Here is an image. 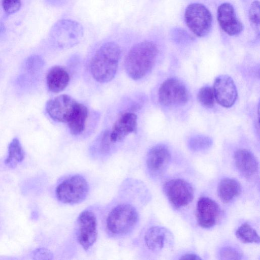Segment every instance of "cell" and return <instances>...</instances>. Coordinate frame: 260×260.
Returning a JSON list of instances; mask_svg holds the SVG:
<instances>
[{"label": "cell", "instance_id": "cell-14", "mask_svg": "<svg viewBox=\"0 0 260 260\" xmlns=\"http://www.w3.org/2000/svg\"><path fill=\"white\" fill-rule=\"evenodd\" d=\"M217 20L222 30L231 36H237L243 30V24L237 17L233 6L229 3L218 7Z\"/></svg>", "mask_w": 260, "mask_h": 260}, {"label": "cell", "instance_id": "cell-29", "mask_svg": "<svg viewBox=\"0 0 260 260\" xmlns=\"http://www.w3.org/2000/svg\"><path fill=\"white\" fill-rule=\"evenodd\" d=\"M42 63L41 58L38 55L29 56L26 61V67L28 71L34 73L40 67Z\"/></svg>", "mask_w": 260, "mask_h": 260}, {"label": "cell", "instance_id": "cell-16", "mask_svg": "<svg viewBox=\"0 0 260 260\" xmlns=\"http://www.w3.org/2000/svg\"><path fill=\"white\" fill-rule=\"evenodd\" d=\"M234 162L237 170L246 178H250L258 172L257 160L248 150H237L234 154Z\"/></svg>", "mask_w": 260, "mask_h": 260}, {"label": "cell", "instance_id": "cell-18", "mask_svg": "<svg viewBox=\"0 0 260 260\" xmlns=\"http://www.w3.org/2000/svg\"><path fill=\"white\" fill-rule=\"evenodd\" d=\"M169 233L164 227L153 226L146 232L144 242L147 248L152 252H158L164 247Z\"/></svg>", "mask_w": 260, "mask_h": 260}, {"label": "cell", "instance_id": "cell-8", "mask_svg": "<svg viewBox=\"0 0 260 260\" xmlns=\"http://www.w3.org/2000/svg\"><path fill=\"white\" fill-rule=\"evenodd\" d=\"M164 191L170 203L176 208L187 205L193 198L192 187L181 179H173L166 182Z\"/></svg>", "mask_w": 260, "mask_h": 260}, {"label": "cell", "instance_id": "cell-20", "mask_svg": "<svg viewBox=\"0 0 260 260\" xmlns=\"http://www.w3.org/2000/svg\"><path fill=\"white\" fill-rule=\"evenodd\" d=\"M87 117V107L78 103L73 113L67 122L72 135H78L84 131Z\"/></svg>", "mask_w": 260, "mask_h": 260}, {"label": "cell", "instance_id": "cell-26", "mask_svg": "<svg viewBox=\"0 0 260 260\" xmlns=\"http://www.w3.org/2000/svg\"><path fill=\"white\" fill-rule=\"evenodd\" d=\"M112 142L110 137V131H105L101 135L98 143L97 151L100 155H108L111 150Z\"/></svg>", "mask_w": 260, "mask_h": 260}, {"label": "cell", "instance_id": "cell-19", "mask_svg": "<svg viewBox=\"0 0 260 260\" xmlns=\"http://www.w3.org/2000/svg\"><path fill=\"white\" fill-rule=\"evenodd\" d=\"M241 186L236 180L225 178L218 184L217 194L221 201L228 203L238 197L241 192Z\"/></svg>", "mask_w": 260, "mask_h": 260}, {"label": "cell", "instance_id": "cell-3", "mask_svg": "<svg viewBox=\"0 0 260 260\" xmlns=\"http://www.w3.org/2000/svg\"><path fill=\"white\" fill-rule=\"evenodd\" d=\"M158 54L156 45L144 41L133 46L125 58L124 67L128 76L137 80L145 77L152 69Z\"/></svg>", "mask_w": 260, "mask_h": 260}, {"label": "cell", "instance_id": "cell-10", "mask_svg": "<svg viewBox=\"0 0 260 260\" xmlns=\"http://www.w3.org/2000/svg\"><path fill=\"white\" fill-rule=\"evenodd\" d=\"M171 154L164 145L154 146L148 151L146 158V166L149 174L153 177L162 175L171 160Z\"/></svg>", "mask_w": 260, "mask_h": 260}, {"label": "cell", "instance_id": "cell-28", "mask_svg": "<svg viewBox=\"0 0 260 260\" xmlns=\"http://www.w3.org/2000/svg\"><path fill=\"white\" fill-rule=\"evenodd\" d=\"M219 256L221 259H240L242 256L239 251L231 247L223 248L220 251Z\"/></svg>", "mask_w": 260, "mask_h": 260}, {"label": "cell", "instance_id": "cell-22", "mask_svg": "<svg viewBox=\"0 0 260 260\" xmlns=\"http://www.w3.org/2000/svg\"><path fill=\"white\" fill-rule=\"evenodd\" d=\"M236 237L245 243H259V237L256 231L248 223H245L236 230Z\"/></svg>", "mask_w": 260, "mask_h": 260}, {"label": "cell", "instance_id": "cell-4", "mask_svg": "<svg viewBox=\"0 0 260 260\" xmlns=\"http://www.w3.org/2000/svg\"><path fill=\"white\" fill-rule=\"evenodd\" d=\"M89 192V185L82 175H69L61 180L55 188V196L60 203L73 205L84 201Z\"/></svg>", "mask_w": 260, "mask_h": 260}, {"label": "cell", "instance_id": "cell-7", "mask_svg": "<svg viewBox=\"0 0 260 260\" xmlns=\"http://www.w3.org/2000/svg\"><path fill=\"white\" fill-rule=\"evenodd\" d=\"M159 102L166 106H177L185 104L188 95L185 85L179 80L169 78L166 80L158 90Z\"/></svg>", "mask_w": 260, "mask_h": 260}, {"label": "cell", "instance_id": "cell-17", "mask_svg": "<svg viewBox=\"0 0 260 260\" xmlns=\"http://www.w3.org/2000/svg\"><path fill=\"white\" fill-rule=\"evenodd\" d=\"M70 81V76L62 67L55 66L52 67L46 76V83L49 90L58 93L63 90Z\"/></svg>", "mask_w": 260, "mask_h": 260}, {"label": "cell", "instance_id": "cell-23", "mask_svg": "<svg viewBox=\"0 0 260 260\" xmlns=\"http://www.w3.org/2000/svg\"><path fill=\"white\" fill-rule=\"evenodd\" d=\"M198 99L204 107L212 108L215 100L213 88L208 86L202 87L198 92Z\"/></svg>", "mask_w": 260, "mask_h": 260}, {"label": "cell", "instance_id": "cell-30", "mask_svg": "<svg viewBox=\"0 0 260 260\" xmlns=\"http://www.w3.org/2000/svg\"><path fill=\"white\" fill-rule=\"evenodd\" d=\"M180 259H201L202 258L198 255L193 253H186L181 256Z\"/></svg>", "mask_w": 260, "mask_h": 260}, {"label": "cell", "instance_id": "cell-6", "mask_svg": "<svg viewBox=\"0 0 260 260\" xmlns=\"http://www.w3.org/2000/svg\"><path fill=\"white\" fill-rule=\"evenodd\" d=\"M184 19L187 27L199 37L206 36L211 30L212 15L202 4L192 3L189 5L185 11Z\"/></svg>", "mask_w": 260, "mask_h": 260}, {"label": "cell", "instance_id": "cell-1", "mask_svg": "<svg viewBox=\"0 0 260 260\" xmlns=\"http://www.w3.org/2000/svg\"><path fill=\"white\" fill-rule=\"evenodd\" d=\"M134 180L125 181L103 214V228L110 238L120 239L131 235L140 219L134 196Z\"/></svg>", "mask_w": 260, "mask_h": 260}, {"label": "cell", "instance_id": "cell-12", "mask_svg": "<svg viewBox=\"0 0 260 260\" xmlns=\"http://www.w3.org/2000/svg\"><path fill=\"white\" fill-rule=\"evenodd\" d=\"M220 214V207L215 201L207 197L199 199L197 205L196 217L200 226L205 229L214 226Z\"/></svg>", "mask_w": 260, "mask_h": 260}, {"label": "cell", "instance_id": "cell-2", "mask_svg": "<svg viewBox=\"0 0 260 260\" xmlns=\"http://www.w3.org/2000/svg\"><path fill=\"white\" fill-rule=\"evenodd\" d=\"M120 55V48L115 42L103 44L90 61V71L93 79L101 83L111 81L117 72Z\"/></svg>", "mask_w": 260, "mask_h": 260}, {"label": "cell", "instance_id": "cell-25", "mask_svg": "<svg viewBox=\"0 0 260 260\" xmlns=\"http://www.w3.org/2000/svg\"><path fill=\"white\" fill-rule=\"evenodd\" d=\"M249 18L252 27L259 34V3L254 1L251 5L249 11Z\"/></svg>", "mask_w": 260, "mask_h": 260}, {"label": "cell", "instance_id": "cell-11", "mask_svg": "<svg viewBox=\"0 0 260 260\" xmlns=\"http://www.w3.org/2000/svg\"><path fill=\"white\" fill-rule=\"evenodd\" d=\"M215 99L225 108H230L237 98V90L233 79L228 75L218 76L214 81L213 88Z\"/></svg>", "mask_w": 260, "mask_h": 260}, {"label": "cell", "instance_id": "cell-24", "mask_svg": "<svg viewBox=\"0 0 260 260\" xmlns=\"http://www.w3.org/2000/svg\"><path fill=\"white\" fill-rule=\"evenodd\" d=\"M212 142L208 137L199 136L190 139L188 145L190 149L194 151L206 150L210 148Z\"/></svg>", "mask_w": 260, "mask_h": 260}, {"label": "cell", "instance_id": "cell-15", "mask_svg": "<svg viewBox=\"0 0 260 260\" xmlns=\"http://www.w3.org/2000/svg\"><path fill=\"white\" fill-rule=\"evenodd\" d=\"M137 125V116L132 112L121 114L114 123L110 131V139L112 143L121 142L130 134L136 132Z\"/></svg>", "mask_w": 260, "mask_h": 260}, {"label": "cell", "instance_id": "cell-5", "mask_svg": "<svg viewBox=\"0 0 260 260\" xmlns=\"http://www.w3.org/2000/svg\"><path fill=\"white\" fill-rule=\"evenodd\" d=\"M75 236L78 243L85 251L95 244L98 236L97 214L92 208L82 211L78 215L75 225Z\"/></svg>", "mask_w": 260, "mask_h": 260}, {"label": "cell", "instance_id": "cell-27", "mask_svg": "<svg viewBox=\"0 0 260 260\" xmlns=\"http://www.w3.org/2000/svg\"><path fill=\"white\" fill-rule=\"evenodd\" d=\"M2 6L5 13L7 15L13 14L21 8V0H2Z\"/></svg>", "mask_w": 260, "mask_h": 260}, {"label": "cell", "instance_id": "cell-21", "mask_svg": "<svg viewBox=\"0 0 260 260\" xmlns=\"http://www.w3.org/2000/svg\"><path fill=\"white\" fill-rule=\"evenodd\" d=\"M24 158V152L21 143L17 138H14L8 146V155L5 161V164L10 168L16 166Z\"/></svg>", "mask_w": 260, "mask_h": 260}, {"label": "cell", "instance_id": "cell-13", "mask_svg": "<svg viewBox=\"0 0 260 260\" xmlns=\"http://www.w3.org/2000/svg\"><path fill=\"white\" fill-rule=\"evenodd\" d=\"M52 37L65 44H72L79 42L83 35V29L78 22L70 19L58 21L52 29Z\"/></svg>", "mask_w": 260, "mask_h": 260}, {"label": "cell", "instance_id": "cell-9", "mask_svg": "<svg viewBox=\"0 0 260 260\" xmlns=\"http://www.w3.org/2000/svg\"><path fill=\"white\" fill-rule=\"evenodd\" d=\"M77 103L69 95L61 94L47 102L46 111L54 121L67 123Z\"/></svg>", "mask_w": 260, "mask_h": 260}]
</instances>
